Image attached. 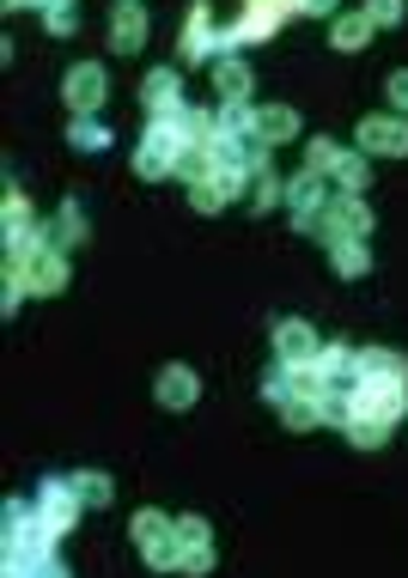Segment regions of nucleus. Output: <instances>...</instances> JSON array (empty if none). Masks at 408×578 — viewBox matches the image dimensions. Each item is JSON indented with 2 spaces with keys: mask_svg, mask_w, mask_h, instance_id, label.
<instances>
[{
  "mask_svg": "<svg viewBox=\"0 0 408 578\" xmlns=\"http://www.w3.org/2000/svg\"><path fill=\"white\" fill-rule=\"evenodd\" d=\"M189 147H195V135H189L183 110H177V116H153L146 135H141V152H135V171H141V177H171Z\"/></svg>",
  "mask_w": 408,
  "mask_h": 578,
  "instance_id": "obj_1",
  "label": "nucleus"
},
{
  "mask_svg": "<svg viewBox=\"0 0 408 578\" xmlns=\"http://www.w3.org/2000/svg\"><path fill=\"white\" fill-rule=\"evenodd\" d=\"M354 414L396 426L408 414V384L403 378H354Z\"/></svg>",
  "mask_w": 408,
  "mask_h": 578,
  "instance_id": "obj_2",
  "label": "nucleus"
},
{
  "mask_svg": "<svg viewBox=\"0 0 408 578\" xmlns=\"http://www.w3.org/2000/svg\"><path fill=\"white\" fill-rule=\"evenodd\" d=\"M7 280H18L25 292H37V299H49V292H62L67 287V250H37V256L25 262H7Z\"/></svg>",
  "mask_w": 408,
  "mask_h": 578,
  "instance_id": "obj_3",
  "label": "nucleus"
},
{
  "mask_svg": "<svg viewBox=\"0 0 408 578\" xmlns=\"http://www.w3.org/2000/svg\"><path fill=\"white\" fill-rule=\"evenodd\" d=\"M286 208H293L298 231H323V213H330V189H323V177H317V171H298V177L286 183Z\"/></svg>",
  "mask_w": 408,
  "mask_h": 578,
  "instance_id": "obj_4",
  "label": "nucleus"
},
{
  "mask_svg": "<svg viewBox=\"0 0 408 578\" xmlns=\"http://www.w3.org/2000/svg\"><path fill=\"white\" fill-rule=\"evenodd\" d=\"M226 49H238L232 30L214 37V13L195 0V7H189V25H183V61H226Z\"/></svg>",
  "mask_w": 408,
  "mask_h": 578,
  "instance_id": "obj_5",
  "label": "nucleus"
},
{
  "mask_svg": "<svg viewBox=\"0 0 408 578\" xmlns=\"http://www.w3.org/2000/svg\"><path fill=\"white\" fill-rule=\"evenodd\" d=\"M79 487L74 481H43V493H37V517H43V530L62 542L67 530H74V517H79Z\"/></svg>",
  "mask_w": 408,
  "mask_h": 578,
  "instance_id": "obj_6",
  "label": "nucleus"
},
{
  "mask_svg": "<svg viewBox=\"0 0 408 578\" xmlns=\"http://www.w3.org/2000/svg\"><path fill=\"white\" fill-rule=\"evenodd\" d=\"M104 91H111V79H104V67H98V61H79V67H67V79H62V98H67V110H74V116H98Z\"/></svg>",
  "mask_w": 408,
  "mask_h": 578,
  "instance_id": "obj_7",
  "label": "nucleus"
},
{
  "mask_svg": "<svg viewBox=\"0 0 408 578\" xmlns=\"http://www.w3.org/2000/svg\"><path fill=\"white\" fill-rule=\"evenodd\" d=\"M244 177H251L244 165H220V159H214V171H207L202 183H189V201H195V213H220L226 201L244 189Z\"/></svg>",
  "mask_w": 408,
  "mask_h": 578,
  "instance_id": "obj_8",
  "label": "nucleus"
},
{
  "mask_svg": "<svg viewBox=\"0 0 408 578\" xmlns=\"http://www.w3.org/2000/svg\"><path fill=\"white\" fill-rule=\"evenodd\" d=\"M323 238H372V208L360 196H335L330 213H323Z\"/></svg>",
  "mask_w": 408,
  "mask_h": 578,
  "instance_id": "obj_9",
  "label": "nucleus"
},
{
  "mask_svg": "<svg viewBox=\"0 0 408 578\" xmlns=\"http://www.w3.org/2000/svg\"><path fill=\"white\" fill-rule=\"evenodd\" d=\"M360 147L366 152H391V159H403L408 152V116H360Z\"/></svg>",
  "mask_w": 408,
  "mask_h": 578,
  "instance_id": "obj_10",
  "label": "nucleus"
},
{
  "mask_svg": "<svg viewBox=\"0 0 408 578\" xmlns=\"http://www.w3.org/2000/svg\"><path fill=\"white\" fill-rule=\"evenodd\" d=\"M317 329L311 323H298V317H286V323H275V353H281V365H305V360H317Z\"/></svg>",
  "mask_w": 408,
  "mask_h": 578,
  "instance_id": "obj_11",
  "label": "nucleus"
},
{
  "mask_svg": "<svg viewBox=\"0 0 408 578\" xmlns=\"http://www.w3.org/2000/svg\"><path fill=\"white\" fill-rule=\"evenodd\" d=\"M141 104L153 110V116H177V110H183V79H177L171 67H153V74L141 79Z\"/></svg>",
  "mask_w": 408,
  "mask_h": 578,
  "instance_id": "obj_12",
  "label": "nucleus"
},
{
  "mask_svg": "<svg viewBox=\"0 0 408 578\" xmlns=\"http://www.w3.org/2000/svg\"><path fill=\"white\" fill-rule=\"evenodd\" d=\"M298 135V110H286V104H263L251 116V140L256 147H281V140H293Z\"/></svg>",
  "mask_w": 408,
  "mask_h": 578,
  "instance_id": "obj_13",
  "label": "nucleus"
},
{
  "mask_svg": "<svg viewBox=\"0 0 408 578\" xmlns=\"http://www.w3.org/2000/svg\"><path fill=\"white\" fill-rule=\"evenodd\" d=\"M141 43H146V13H141V0H116V13H111V49L135 55Z\"/></svg>",
  "mask_w": 408,
  "mask_h": 578,
  "instance_id": "obj_14",
  "label": "nucleus"
},
{
  "mask_svg": "<svg viewBox=\"0 0 408 578\" xmlns=\"http://www.w3.org/2000/svg\"><path fill=\"white\" fill-rule=\"evenodd\" d=\"M153 395H158V409H189L202 390H195V372H189V365H165L158 384H153Z\"/></svg>",
  "mask_w": 408,
  "mask_h": 578,
  "instance_id": "obj_15",
  "label": "nucleus"
},
{
  "mask_svg": "<svg viewBox=\"0 0 408 578\" xmlns=\"http://www.w3.org/2000/svg\"><path fill=\"white\" fill-rule=\"evenodd\" d=\"M251 67H244V61H214V91H220V104H251Z\"/></svg>",
  "mask_w": 408,
  "mask_h": 578,
  "instance_id": "obj_16",
  "label": "nucleus"
},
{
  "mask_svg": "<svg viewBox=\"0 0 408 578\" xmlns=\"http://www.w3.org/2000/svg\"><path fill=\"white\" fill-rule=\"evenodd\" d=\"M372 18H366V13H335L330 18V49H342V55H354V49H366V43H372Z\"/></svg>",
  "mask_w": 408,
  "mask_h": 578,
  "instance_id": "obj_17",
  "label": "nucleus"
},
{
  "mask_svg": "<svg viewBox=\"0 0 408 578\" xmlns=\"http://www.w3.org/2000/svg\"><path fill=\"white\" fill-rule=\"evenodd\" d=\"M354 378H403L408 384V360L391 348H366V353H354Z\"/></svg>",
  "mask_w": 408,
  "mask_h": 578,
  "instance_id": "obj_18",
  "label": "nucleus"
},
{
  "mask_svg": "<svg viewBox=\"0 0 408 578\" xmlns=\"http://www.w3.org/2000/svg\"><path fill=\"white\" fill-rule=\"evenodd\" d=\"M330 268L347 274V280H360V274L372 268V250H366V238H335V243H330Z\"/></svg>",
  "mask_w": 408,
  "mask_h": 578,
  "instance_id": "obj_19",
  "label": "nucleus"
},
{
  "mask_svg": "<svg viewBox=\"0 0 408 578\" xmlns=\"http://www.w3.org/2000/svg\"><path fill=\"white\" fill-rule=\"evenodd\" d=\"M135 542H141V554H153V548L177 542V524L165 512H135Z\"/></svg>",
  "mask_w": 408,
  "mask_h": 578,
  "instance_id": "obj_20",
  "label": "nucleus"
},
{
  "mask_svg": "<svg viewBox=\"0 0 408 578\" xmlns=\"http://www.w3.org/2000/svg\"><path fill=\"white\" fill-rule=\"evenodd\" d=\"M281 201H286V183L275 177V171H268V159H263V165L251 171V208L268 213V208H281Z\"/></svg>",
  "mask_w": 408,
  "mask_h": 578,
  "instance_id": "obj_21",
  "label": "nucleus"
},
{
  "mask_svg": "<svg viewBox=\"0 0 408 578\" xmlns=\"http://www.w3.org/2000/svg\"><path fill=\"white\" fill-rule=\"evenodd\" d=\"M67 147H74V152H104V147H111V128H104L98 116H74V128H67Z\"/></svg>",
  "mask_w": 408,
  "mask_h": 578,
  "instance_id": "obj_22",
  "label": "nucleus"
},
{
  "mask_svg": "<svg viewBox=\"0 0 408 578\" xmlns=\"http://www.w3.org/2000/svg\"><path fill=\"white\" fill-rule=\"evenodd\" d=\"M366 183H372L366 152H342V165H335V189H342V196H366Z\"/></svg>",
  "mask_w": 408,
  "mask_h": 578,
  "instance_id": "obj_23",
  "label": "nucleus"
},
{
  "mask_svg": "<svg viewBox=\"0 0 408 578\" xmlns=\"http://www.w3.org/2000/svg\"><path fill=\"white\" fill-rule=\"evenodd\" d=\"M49 238H55V250H74V243H86V213L67 201V208L55 213V231H49Z\"/></svg>",
  "mask_w": 408,
  "mask_h": 578,
  "instance_id": "obj_24",
  "label": "nucleus"
},
{
  "mask_svg": "<svg viewBox=\"0 0 408 578\" xmlns=\"http://www.w3.org/2000/svg\"><path fill=\"white\" fill-rule=\"evenodd\" d=\"M74 487H79V500H86V505H111V493H116V487H111V475H104V469H86V475H74Z\"/></svg>",
  "mask_w": 408,
  "mask_h": 578,
  "instance_id": "obj_25",
  "label": "nucleus"
},
{
  "mask_svg": "<svg viewBox=\"0 0 408 578\" xmlns=\"http://www.w3.org/2000/svg\"><path fill=\"white\" fill-rule=\"evenodd\" d=\"M335 165H342V147H335V140H311V152H305V171H317V177H335Z\"/></svg>",
  "mask_w": 408,
  "mask_h": 578,
  "instance_id": "obj_26",
  "label": "nucleus"
},
{
  "mask_svg": "<svg viewBox=\"0 0 408 578\" xmlns=\"http://www.w3.org/2000/svg\"><path fill=\"white\" fill-rule=\"evenodd\" d=\"M384 432H391V426H384V420H360V414L347 420V439L360 444V451H378V444H384Z\"/></svg>",
  "mask_w": 408,
  "mask_h": 578,
  "instance_id": "obj_27",
  "label": "nucleus"
},
{
  "mask_svg": "<svg viewBox=\"0 0 408 578\" xmlns=\"http://www.w3.org/2000/svg\"><path fill=\"white\" fill-rule=\"evenodd\" d=\"M177 573L207 578V573H214V548H177Z\"/></svg>",
  "mask_w": 408,
  "mask_h": 578,
  "instance_id": "obj_28",
  "label": "nucleus"
},
{
  "mask_svg": "<svg viewBox=\"0 0 408 578\" xmlns=\"http://www.w3.org/2000/svg\"><path fill=\"white\" fill-rule=\"evenodd\" d=\"M214 530H207V517H177V548H207Z\"/></svg>",
  "mask_w": 408,
  "mask_h": 578,
  "instance_id": "obj_29",
  "label": "nucleus"
},
{
  "mask_svg": "<svg viewBox=\"0 0 408 578\" xmlns=\"http://www.w3.org/2000/svg\"><path fill=\"white\" fill-rule=\"evenodd\" d=\"M360 13H366V18H372V25H378V30H384V25H403V0H366Z\"/></svg>",
  "mask_w": 408,
  "mask_h": 578,
  "instance_id": "obj_30",
  "label": "nucleus"
},
{
  "mask_svg": "<svg viewBox=\"0 0 408 578\" xmlns=\"http://www.w3.org/2000/svg\"><path fill=\"white\" fill-rule=\"evenodd\" d=\"M384 98H391L396 116H408V67H396V74L384 79Z\"/></svg>",
  "mask_w": 408,
  "mask_h": 578,
  "instance_id": "obj_31",
  "label": "nucleus"
},
{
  "mask_svg": "<svg viewBox=\"0 0 408 578\" xmlns=\"http://www.w3.org/2000/svg\"><path fill=\"white\" fill-rule=\"evenodd\" d=\"M305 13H317V18H335V0H305Z\"/></svg>",
  "mask_w": 408,
  "mask_h": 578,
  "instance_id": "obj_32",
  "label": "nucleus"
},
{
  "mask_svg": "<svg viewBox=\"0 0 408 578\" xmlns=\"http://www.w3.org/2000/svg\"><path fill=\"white\" fill-rule=\"evenodd\" d=\"M62 13H74V0H43V18H62Z\"/></svg>",
  "mask_w": 408,
  "mask_h": 578,
  "instance_id": "obj_33",
  "label": "nucleus"
},
{
  "mask_svg": "<svg viewBox=\"0 0 408 578\" xmlns=\"http://www.w3.org/2000/svg\"><path fill=\"white\" fill-rule=\"evenodd\" d=\"M7 7H13V13H18V7H37V13H43V0H7Z\"/></svg>",
  "mask_w": 408,
  "mask_h": 578,
  "instance_id": "obj_34",
  "label": "nucleus"
}]
</instances>
